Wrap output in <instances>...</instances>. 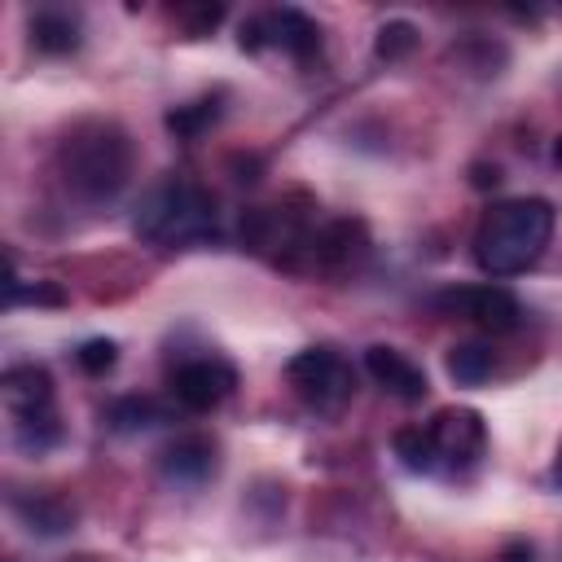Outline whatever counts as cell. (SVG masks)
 I'll return each mask as SVG.
<instances>
[{
  "label": "cell",
  "mask_w": 562,
  "mask_h": 562,
  "mask_svg": "<svg viewBox=\"0 0 562 562\" xmlns=\"http://www.w3.org/2000/svg\"><path fill=\"white\" fill-rule=\"evenodd\" d=\"M53 171L61 189L83 206H110L136 171V149L123 123L114 119H79L53 149Z\"/></svg>",
  "instance_id": "1"
},
{
  "label": "cell",
  "mask_w": 562,
  "mask_h": 562,
  "mask_svg": "<svg viewBox=\"0 0 562 562\" xmlns=\"http://www.w3.org/2000/svg\"><path fill=\"white\" fill-rule=\"evenodd\" d=\"M553 224H558V211L549 198H505L487 206L470 241L479 272H487L492 281H505L536 268L553 241Z\"/></svg>",
  "instance_id": "2"
},
{
  "label": "cell",
  "mask_w": 562,
  "mask_h": 562,
  "mask_svg": "<svg viewBox=\"0 0 562 562\" xmlns=\"http://www.w3.org/2000/svg\"><path fill=\"white\" fill-rule=\"evenodd\" d=\"M132 233L158 250H184V246L215 241L220 237L215 198L206 184L189 176H167L154 189H145V198L136 202Z\"/></svg>",
  "instance_id": "3"
},
{
  "label": "cell",
  "mask_w": 562,
  "mask_h": 562,
  "mask_svg": "<svg viewBox=\"0 0 562 562\" xmlns=\"http://www.w3.org/2000/svg\"><path fill=\"white\" fill-rule=\"evenodd\" d=\"M0 400L9 413V439L26 457H44L66 439L61 413H57V386L53 373L35 360L9 364L0 373Z\"/></svg>",
  "instance_id": "4"
},
{
  "label": "cell",
  "mask_w": 562,
  "mask_h": 562,
  "mask_svg": "<svg viewBox=\"0 0 562 562\" xmlns=\"http://www.w3.org/2000/svg\"><path fill=\"white\" fill-rule=\"evenodd\" d=\"M285 382L294 386V395L321 413V417H338L351 395H356V369L351 360L329 347V342H316V347H303L285 360Z\"/></svg>",
  "instance_id": "5"
},
{
  "label": "cell",
  "mask_w": 562,
  "mask_h": 562,
  "mask_svg": "<svg viewBox=\"0 0 562 562\" xmlns=\"http://www.w3.org/2000/svg\"><path fill=\"white\" fill-rule=\"evenodd\" d=\"M426 439H430V474L443 479H465L487 457V422L474 408H439L426 422Z\"/></svg>",
  "instance_id": "6"
},
{
  "label": "cell",
  "mask_w": 562,
  "mask_h": 562,
  "mask_svg": "<svg viewBox=\"0 0 562 562\" xmlns=\"http://www.w3.org/2000/svg\"><path fill=\"white\" fill-rule=\"evenodd\" d=\"M237 44H241L246 53L277 48V53H285L290 61H312V57L321 53V22L307 18V13L294 9V4L263 9V13H255V18L241 22Z\"/></svg>",
  "instance_id": "7"
},
{
  "label": "cell",
  "mask_w": 562,
  "mask_h": 562,
  "mask_svg": "<svg viewBox=\"0 0 562 562\" xmlns=\"http://www.w3.org/2000/svg\"><path fill=\"white\" fill-rule=\"evenodd\" d=\"M435 307L443 316H461L487 334H514L522 325V303L509 285L501 281H483V285H452L443 294H435Z\"/></svg>",
  "instance_id": "8"
},
{
  "label": "cell",
  "mask_w": 562,
  "mask_h": 562,
  "mask_svg": "<svg viewBox=\"0 0 562 562\" xmlns=\"http://www.w3.org/2000/svg\"><path fill=\"white\" fill-rule=\"evenodd\" d=\"M167 391L189 413H211L237 391V369L224 356H189L171 369Z\"/></svg>",
  "instance_id": "9"
},
{
  "label": "cell",
  "mask_w": 562,
  "mask_h": 562,
  "mask_svg": "<svg viewBox=\"0 0 562 562\" xmlns=\"http://www.w3.org/2000/svg\"><path fill=\"white\" fill-rule=\"evenodd\" d=\"M364 373H369L386 395H395V400H404V404H417V400H426V391H430L426 369H422L408 351L386 347V342L364 347Z\"/></svg>",
  "instance_id": "10"
},
{
  "label": "cell",
  "mask_w": 562,
  "mask_h": 562,
  "mask_svg": "<svg viewBox=\"0 0 562 562\" xmlns=\"http://www.w3.org/2000/svg\"><path fill=\"white\" fill-rule=\"evenodd\" d=\"M215 465H220V457L206 435H176L158 452V474L167 487H202L215 474Z\"/></svg>",
  "instance_id": "11"
},
{
  "label": "cell",
  "mask_w": 562,
  "mask_h": 562,
  "mask_svg": "<svg viewBox=\"0 0 562 562\" xmlns=\"http://www.w3.org/2000/svg\"><path fill=\"white\" fill-rule=\"evenodd\" d=\"M369 250V233L360 220H329L316 228V246H312V268H325V272H338V268H351L356 259H364Z\"/></svg>",
  "instance_id": "12"
},
{
  "label": "cell",
  "mask_w": 562,
  "mask_h": 562,
  "mask_svg": "<svg viewBox=\"0 0 562 562\" xmlns=\"http://www.w3.org/2000/svg\"><path fill=\"white\" fill-rule=\"evenodd\" d=\"M26 31H31V44H35L40 53H48V57H66V53H75V48L83 44V22H79V13H75V9H61V4L35 9L31 22H26Z\"/></svg>",
  "instance_id": "13"
},
{
  "label": "cell",
  "mask_w": 562,
  "mask_h": 562,
  "mask_svg": "<svg viewBox=\"0 0 562 562\" xmlns=\"http://www.w3.org/2000/svg\"><path fill=\"white\" fill-rule=\"evenodd\" d=\"M9 505H13L18 522H22L31 536L53 540V536H66V531L75 527V505H66V501L53 496V492H18Z\"/></svg>",
  "instance_id": "14"
},
{
  "label": "cell",
  "mask_w": 562,
  "mask_h": 562,
  "mask_svg": "<svg viewBox=\"0 0 562 562\" xmlns=\"http://www.w3.org/2000/svg\"><path fill=\"white\" fill-rule=\"evenodd\" d=\"M101 422L114 435H140V430L162 426L167 422V408L158 400H149V395H119V400H110L101 408Z\"/></svg>",
  "instance_id": "15"
},
{
  "label": "cell",
  "mask_w": 562,
  "mask_h": 562,
  "mask_svg": "<svg viewBox=\"0 0 562 562\" xmlns=\"http://www.w3.org/2000/svg\"><path fill=\"white\" fill-rule=\"evenodd\" d=\"M443 369L457 386H483L496 369V351L479 338H465V342H452L448 356H443Z\"/></svg>",
  "instance_id": "16"
},
{
  "label": "cell",
  "mask_w": 562,
  "mask_h": 562,
  "mask_svg": "<svg viewBox=\"0 0 562 562\" xmlns=\"http://www.w3.org/2000/svg\"><path fill=\"white\" fill-rule=\"evenodd\" d=\"M224 92H202V97H193V101H184V105H176L171 114H167V132H176L180 140H198L220 114H224Z\"/></svg>",
  "instance_id": "17"
},
{
  "label": "cell",
  "mask_w": 562,
  "mask_h": 562,
  "mask_svg": "<svg viewBox=\"0 0 562 562\" xmlns=\"http://www.w3.org/2000/svg\"><path fill=\"white\" fill-rule=\"evenodd\" d=\"M417 48V26L408 18H391L378 26V40H373V57L378 61H400Z\"/></svg>",
  "instance_id": "18"
},
{
  "label": "cell",
  "mask_w": 562,
  "mask_h": 562,
  "mask_svg": "<svg viewBox=\"0 0 562 562\" xmlns=\"http://www.w3.org/2000/svg\"><path fill=\"white\" fill-rule=\"evenodd\" d=\"M391 448H395V457H400L404 470H413V474H430V439H426V422H417V426H400L395 439H391Z\"/></svg>",
  "instance_id": "19"
},
{
  "label": "cell",
  "mask_w": 562,
  "mask_h": 562,
  "mask_svg": "<svg viewBox=\"0 0 562 562\" xmlns=\"http://www.w3.org/2000/svg\"><path fill=\"white\" fill-rule=\"evenodd\" d=\"M75 364H79L83 373L101 378V373H110V369L119 364V342H114V338H88V342H79Z\"/></svg>",
  "instance_id": "20"
},
{
  "label": "cell",
  "mask_w": 562,
  "mask_h": 562,
  "mask_svg": "<svg viewBox=\"0 0 562 562\" xmlns=\"http://www.w3.org/2000/svg\"><path fill=\"white\" fill-rule=\"evenodd\" d=\"M176 22L184 26V35H211L224 22V4H180Z\"/></svg>",
  "instance_id": "21"
},
{
  "label": "cell",
  "mask_w": 562,
  "mask_h": 562,
  "mask_svg": "<svg viewBox=\"0 0 562 562\" xmlns=\"http://www.w3.org/2000/svg\"><path fill=\"white\" fill-rule=\"evenodd\" d=\"M531 558H536V549L527 540H509L505 553H501V562H531Z\"/></svg>",
  "instance_id": "22"
},
{
  "label": "cell",
  "mask_w": 562,
  "mask_h": 562,
  "mask_svg": "<svg viewBox=\"0 0 562 562\" xmlns=\"http://www.w3.org/2000/svg\"><path fill=\"white\" fill-rule=\"evenodd\" d=\"M553 483L562 487V443H558V457H553Z\"/></svg>",
  "instance_id": "23"
},
{
  "label": "cell",
  "mask_w": 562,
  "mask_h": 562,
  "mask_svg": "<svg viewBox=\"0 0 562 562\" xmlns=\"http://www.w3.org/2000/svg\"><path fill=\"white\" fill-rule=\"evenodd\" d=\"M553 167H558V176H562V136L553 140Z\"/></svg>",
  "instance_id": "24"
},
{
  "label": "cell",
  "mask_w": 562,
  "mask_h": 562,
  "mask_svg": "<svg viewBox=\"0 0 562 562\" xmlns=\"http://www.w3.org/2000/svg\"><path fill=\"white\" fill-rule=\"evenodd\" d=\"M66 562H97V558H88V553H83V558H66Z\"/></svg>",
  "instance_id": "25"
}]
</instances>
